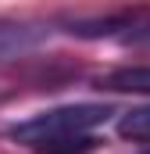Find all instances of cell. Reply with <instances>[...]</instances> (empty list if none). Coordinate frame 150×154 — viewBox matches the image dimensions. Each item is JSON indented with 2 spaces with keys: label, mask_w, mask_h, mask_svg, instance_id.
<instances>
[{
  "label": "cell",
  "mask_w": 150,
  "mask_h": 154,
  "mask_svg": "<svg viewBox=\"0 0 150 154\" xmlns=\"http://www.w3.org/2000/svg\"><path fill=\"white\" fill-rule=\"evenodd\" d=\"M111 118L107 104H64L25 118L11 129L14 143H25L36 154H86L97 147L93 129Z\"/></svg>",
  "instance_id": "obj_1"
},
{
  "label": "cell",
  "mask_w": 150,
  "mask_h": 154,
  "mask_svg": "<svg viewBox=\"0 0 150 154\" xmlns=\"http://www.w3.org/2000/svg\"><path fill=\"white\" fill-rule=\"evenodd\" d=\"M43 39H46V29H43V25L14 22V18H0V61H7V57H22V54L36 50Z\"/></svg>",
  "instance_id": "obj_2"
},
{
  "label": "cell",
  "mask_w": 150,
  "mask_h": 154,
  "mask_svg": "<svg viewBox=\"0 0 150 154\" xmlns=\"http://www.w3.org/2000/svg\"><path fill=\"white\" fill-rule=\"evenodd\" d=\"M97 86L111 93H150V65H125V68L104 72Z\"/></svg>",
  "instance_id": "obj_3"
},
{
  "label": "cell",
  "mask_w": 150,
  "mask_h": 154,
  "mask_svg": "<svg viewBox=\"0 0 150 154\" xmlns=\"http://www.w3.org/2000/svg\"><path fill=\"white\" fill-rule=\"evenodd\" d=\"M118 136L136 140V143H147V140H150V104L125 111V115H122V122H118Z\"/></svg>",
  "instance_id": "obj_4"
},
{
  "label": "cell",
  "mask_w": 150,
  "mask_h": 154,
  "mask_svg": "<svg viewBox=\"0 0 150 154\" xmlns=\"http://www.w3.org/2000/svg\"><path fill=\"white\" fill-rule=\"evenodd\" d=\"M143 154H150V151H143Z\"/></svg>",
  "instance_id": "obj_5"
}]
</instances>
